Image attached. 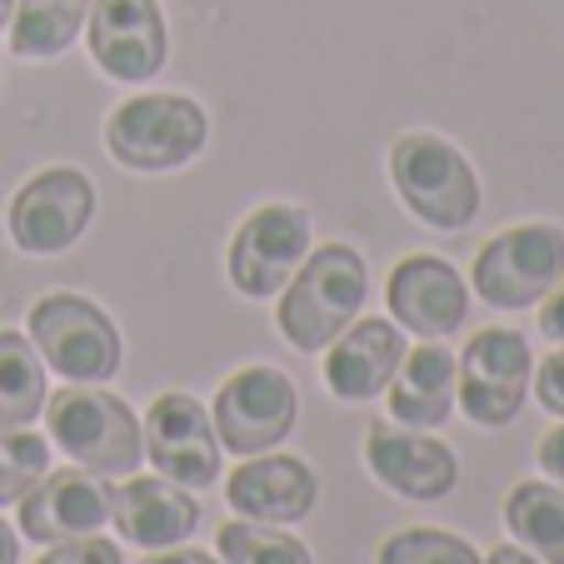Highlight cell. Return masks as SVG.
<instances>
[{"instance_id": "obj_6", "label": "cell", "mask_w": 564, "mask_h": 564, "mask_svg": "<svg viewBox=\"0 0 564 564\" xmlns=\"http://www.w3.org/2000/svg\"><path fill=\"white\" fill-rule=\"evenodd\" d=\"M564 275V230L550 220H524L485 240L469 270V290L490 310H530Z\"/></svg>"}, {"instance_id": "obj_19", "label": "cell", "mask_w": 564, "mask_h": 564, "mask_svg": "<svg viewBox=\"0 0 564 564\" xmlns=\"http://www.w3.org/2000/svg\"><path fill=\"white\" fill-rule=\"evenodd\" d=\"M390 420L410 430H440L455 415L459 394V365L455 350H445V340H420L415 350H405L400 370L390 380Z\"/></svg>"}, {"instance_id": "obj_20", "label": "cell", "mask_w": 564, "mask_h": 564, "mask_svg": "<svg viewBox=\"0 0 564 564\" xmlns=\"http://www.w3.org/2000/svg\"><path fill=\"white\" fill-rule=\"evenodd\" d=\"M505 530L540 564H564V485L520 479L505 500Z\"/></svg>"}, {"instance_id": "obj_28", "label": "cell", "mask_w": 564, "mask_h": 564, "mask_svg": "<svg viewBox=\"0 0 564 564\" xmlns=\"http://www.w3.org/2000/svg\"><path fill=\"white\" fill-rule=\"evenodd\" d=\"M534 465L544 469V479L564 485V425H554L550 435L540 440V449H534Z\"/></svg>"}, {"instance_id": "obj_30", "label": "cell", "mask_w": 564, "mask_h": 564, "mask_svg": "<svg viewBox=\"0 0 564 564\" xmlns=\"http://www.w3.org/2000/svg\"><path fill=\"white\" fill-rule=\"evenodd\" d=\"M140 564H225V560H215V554H205V550H155V554H145Z\"/></svg>"}, {"instance_id": "obj_21", "label": "cell", "mask_w": 564, "mask_h": 564, "mask_svg": "<svg viewBox=\"0 0 564 564\" xmlns=\"http://www.w3.org/2000/svg\"><path fill=\"white\" fill-rule=\"evenodd\" d=\"M90 0H15L11 11V55L15 61H55L86 35Z\"/></svg>"}, {"instance_id": "obj_11", "label": "cell", "mask_w": 564, "mask_h": 564, "mask_svg": "<svg viewBox=\"0 0 564 564\" xmlns=\"http://www.w3.org/2000/svg\"><path fill=\"white\" fill-rule=\"evenodd\" d=\"M86 51L100 75L120 86H145L171 61V25L160 0H90Z\"/></svg>"}, {"instance_id": "obj_22", "label": "cell", "mask_w": 564, "mask_h": 564, "mask_svg": "<svg viewBox=\"0 0 564 564\" xmlns=\"http://www.w3.org/2000/svg\"><path fill=\"white\" fill-rule=\"evenodd\" d=\"M51 400L45 360L31 335L0 330V430H25Z\"/></svg>"}, {"instance_id": "obj_7", "label": "cell", "mask_w": 564, "mask_h": 564, "mask_svg": "<svg viewBox=\"0 0 564 564\" xmlns=\"http://www.w3.org/2000/svg\"><path fill=\"white\" fill-rule=\"evenodd\" d=\"M310 250H315L310 210L295 200H270V205H256L246 220L235 225L225 275H230L235 295L275 300Z\"/></svg>"}, {"instance_id": "obj_1", "label": "cell", "mask_w": 564, "mask_h": 564, "mask_svg": "<svg viewBox=\"0 0 564 564\" xmlns=\"http://www.w3.org/2000/svg\"><path fill=\"white\" fill-rule=\"evenodd\" d=\"M365 305H370V265L355 246L330 240V246L310 250L290 285L280 290L275 330L290 340V350L319 355L365 315Z\"/></svg>"}, {"instance_id": "obj_10", "label": "cell", "mask_w": 564, "mask_h": 564, "mask_svg": "<svg viewBox=\"0 0 564 564\" xmlns=\"http://www.w3.org/2000/svg\"><path fill=\"white\" fill-rule=\"evenodd\" d=\"M300 420V390L275 365H246L215 390L210 425L220 435V449L250 459L285 445V435Z\"/></svg>"}, {"instance_id": "obj_12", "label": "cell", "mask_w": 564, "mask_h": 564, "mask_svg": "<svg viewBox=\"0 0 564 564\" xmlns=\"http://www.w3.org/2000/svg\"><path fill=\"white\" fill-rule=\"evenodd\" d=\"M145 455L150 465L160 469L165 479L185 485V490H210L215 479H220V435H215L210 415L195 394L185 390H165L150 400L145 420Z\"/></svg>"}, {"instance_id": "obj_2", "label": "cell", "mask_w": 564, "mask_h": 564, "mask_svg": "<svg viewBox=\"0 0 564 564\" xmlns=\"http://www.w3.org/2000/svg\"><path fill=\"white\" fill-rule=\"evenodd\" d=\"M390 185L400 195L410 215L430 230L459 235L479 220V175L469 165V155L455 140L435 135V130H405L390 145Z\"/></svg>"}, {"instance_id": "obj_32", "label": "cell", "mask_w": 564, "mask_h": 564, "mask_svg": "<svg viewBox=\"0 0 564 564\" xmlns=\"http://www.w3.org/2000/svg\"><path fill=\"white\" fill-rule=\"evenodd\" d=\"M0 564H21V534L0 520Z\"/></svg>"}, {"instance_id": "obj_18", "label": "cell", "mask_w": 564, "mask_h": 564, "mask_svg": "<svg viewBox=\"0 0 564 564\" xmlns=\"http://www.w3.org/2000/svg\"><path fill=\"white\" fill-rule=\"evenodd\" d=\"M110 524L135 550H171V544H185L195 534L200 505L185 485L165 475H126L116 505H110Z\"/></svg>"}, {"instance_id": "obj_24", "label": "cell", "mask_w": 564, "mask_h": 564, "mask_svg": "<svg viewBox=\"0 0 564 564\" xmlns=\"http://www.w3.org/2000/svg\"><path fill=\"white\" fill-rule=\"evenodd\" d=\"M375 564H485V554L465 534L435 530V524H410V530H394L380 544Z\"/></svg>"}, {"instance_id": "obj_26", "label": "cell", "mask_w": 564, "mask_h": 564, "mask_svg": "<svg viewBox=\"0 0 564 564\" xmlns=\"http://www.w3.org/2000/svg\"><path fill=\"white\" fill-rule=\"evenodd\" d=\"M35 564H126L120 544H110L106 534H80V540L45 544V554Z\"/></svg>"}, {"instance_id": "obj_33", "label": "cell", "mask_w": 564, "mask_h": 564, "mask_svg": "<svg viewBox=\"0 0 564 564\" xmlns=\"http://www.w3.org/2000/svg\"><path fill=\"white\" fill-rule=\"evenodd\" d=\"M11 11H15V0H0V31L11 25Z\"/></svg>"}, {"instance_id": "obj_27", "label": "cell", "mask_w": 564, "mask_h": 564, "mask_svg": "<svg viewBox=\"0 0 564 564\" xmlns=\"http://www.w3.org/2000/svg\"><path fill=\"white\" fill-rule=\"evenodd\" d=\"M530 390H534V400H540L550 415H560L564 420V345L554 355H544V365L534 370V380H530Z\"/></svg>"}, {"instance_id": "obj_4", "label": "cell", "mask_w": 564, "mask_h": 564, "mask_svg": "<svg viewBox=\"0 0 564 564\" xmlns=\"http://www.w3.org/2000/svg\"><path fill=\"white\" fill-rule=\"evenodd\" d=\"M25 335L41 350L45 370H55L65 384H106L126 365V340L116 319L75 290H51L35 300L25 315Z\"/></svg>"}, {"instance_id": "obj_23", "label": "cell", "mask_w": 564, "mask_h": 564, "mask_svg": "<svg viewBox=\"0 0 564 564\" xmlns=\"http://www.w3.org/2000/svg\"><path fill=\"white\" fill-rule=\"evenodd\" d=\"M215 550H220L225 564H315L305 540L285 534V524H260V520L220 524Z\"/></svg>"}, {"instance_id": "obj_25", "label": "cell", "mask_w": 564, "mask_h": 564, "mask_svg": "<svg viewBox=\"0 0 564 564\" xmlns=\"http://www.w3.org/2000/svg\"><path fill=\"white\" fill-rule=\"evenodd\" d=\"M51 469V440L35 430H0V510L21 505Z\"/></svg>"}, {"instance_id": "obj_5", "label": "cell", "mask_w": 564, "mask_h": 564, "mask_svg": "<svg viewBox=\"0 0 564 564\" xmlns=\"http://www.w3.org/2000/svg\"><path fill=\"white\" fill-rule=\"evenodd\" d=\"M45 430L51 445H61L90 475H135L145 459V430H140L135 410L110 390H90V384H65L45 400Z\"/></svg>"}, {"instance_id": "obj_8", "label": "cell", "mask_w": 564, "mask_h": 564, "mask_svg": "<svg viewBox=\"0 0 564 564\" xmlns=\"http://www.w3.org/2000/svg\"><path fill=\"white\" fill-rule=\"evenodd\" d=\"M455 365H459L455 410H465L469 425L505 430L524 410V394H530V380H534V355L520 330L485 325V330H475L465 340Z\"/></svg>"}, {"instance_id": "obj_9", "label": "cell", "mask_w": 564, "mask_h": 564, "mask_svg": "<svg viewBox=\"0 0 564 564\" xmlns=\"http://www.w3.org/2000/svg\"><path fill=\"white\" fill-rule=\"evenodd\" d=\"M96 220V181L75 165L35 171L6 205V235L21 256H65Z\"/></svg>"}, {"instance_id": "obj_31", "label": "cell", "mask_w": 564, "mask_h": 564, "mask_svg": "<svg viewBox=\"0 0 564 564\" xmlns=\"http://www.w3.org/2000/svg\"><path fill=\"white\" fill-rule=\"evenodd\" d=\"M485 564H540L524 544H495L490 554H485Z\"/></svg>"}, {"instance_id": "obj_3", "label": "cell", "mask_w": 564, "mask_h": 564, "mask_svg": "<svg viewBox=\"0 0 564 564\" xmlns=\"http://www.w3.org/2000/svg\"><path fill=\"white\" fill-rule=\"evenodd\" d=\"M205 145H210V116H205L200 100L175 96V90L130 96L106 116L110 160L140 175L181 171Z\"/></svg>"}, {"instance_id": "obj_14", "label": "cell", "mask_w": 564, "mask_h": 564, "mask_svg": "<svg viewBox=\"0 0 564 564\" xmlns=\"http://www.w3.org/2000/svg\"><path fill=\"white\" fill-rule=\"evenodd\" d=\"M384 305L400 330L449 340L469 315V285L445 256H405L384 280Z\"/></svg>"}, {"instance_id": "obj_13", "label": "cell", "mask_w": 564, "mask_h": 564, "mask_svg": "<svg viewBox=\"0 0 564 564\" xmlns=\"http://www.w3.org/2000/svg\"><path fill=\"white\" fill-rule=\"evenodd\" d=\"M365 465L390 495L400 500L435 505L455 495L459 485V455L430 430H410L394 420H375L365 430Z\"/></svg>"}, {"instance_id": "obj_15", "label": "cell", "mask_w": 564, "mask_h": 564, "mask_svg": "<svg viewBox=\"0 0 564 564\" xmlns=\"http://www.w3.org/2000/svg\"><path fill=\"white\" fill-rule=\"evenodd\" d=\"M110 490L100 475L90 469H45V479L21 500V534L35 544H61L80 540V534H100L110 524Z\"/></svg>"}, {"instance_id": "obj_16", "label": "cell", "mask_w": 564, "mask_h": 564, "mask_svg": "<svg viewBox=\"0 0 564 564\" xmlns=\"http://www.w3.org/2000/svg\"><path fill=\"white\" fill-rule=\"evenodd\" d=\"M319 355H325V390L345 405H365V400L390 390L394 370L405 360V330L394 319L360 315Z\"/></svg>"}, {"instance_id": "obj_17", "label": "cell", "mask_w": 564, "mask_h": 564, "mask_svg": "<svg viewBox=\"0 0 564 564\" xmlns=\"http://www.w3.org/2000/svg\"><path fill=\"white\" fill-rule=\"evenodd\" d=\"M225 500H230V510L240 520L300 524L319 500V475L310 469V459L265 449V455H250L225 479Z\"/></svg>"}, {"instance_id": "obj_29", "label": "cell", "mask_w": 564, "mask_h": 564, "mask_svg": "<svg viewBox=\"0 0 564 564\" xmlns=\"http://www.w3.org/2000/svg\"><path fill=\"white\" fill-rule=\"evenodd\" d=\"M540 335L554 345H564V275H560V285L540 300Z\"/></svg>"}]
</instances>
